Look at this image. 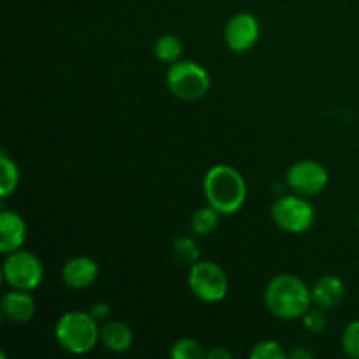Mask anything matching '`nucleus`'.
Listing matches in <instances>:
<instances>
[{
  "label": "nucleus",
  "instance_id": "f257e3e1",
  "mask_svg": "<svg viewBox=\"0 0 359 359\" xmlns=\"http://www.w3.org/2000/svg\"><path fill=\"white\" fill-rule=\"evenodd\" d=\"M265 305L276 318L293 321L304 318L311 309L312 294L304 280L291 273H283L273 277L266 286Z\"/></svg>",
  "mask_w": 359,
  "mask_h": 359
},
{
  "label": "nucleus",
  "instance_id": "f03ea898",
  "mask_svg": "<svg viewBox=\"0 0 359 359\" xmlns=\"http://www.w3.org/2000/svg\"><path fill=\"white\" fill-rule=\"evenodd\" d=\"M203 191L209 205L221 214H233L244 205L248 186L237 168L230 165H216L205 174Z\"/></svg>",
  "mask_w": 359,
  "mask_h": 359
},
{
  "label": "nucleus",
  "instance_id": "7ed1b4c3",
  "mask_svg": "<svg viewBox=\"0 0 359 359\" xmlns=\"http://www.w3.org/2000/svg\"><path fill=\"white\" fill-rule=\"evenodd\" d=\"M56 342L72 354H86L95 349L100 339V328L98 321L90 312L72 311L65 312L56 321L55 326Z\"/></svg>",
  "mask_w": 359,
  "mask_h": 359
},
{
  "label": "nucleus",
  "instance_id": "20e7f679",
  "mask_svg": "<svg viewBox=\"0 0 359 359\" xmlns=\"http://www.w3.org/2000/svg\"><path fill=\"white\" fill-rule=\"evenodd\" d=\"M167 86L181 100H200L210 88V77L202 65L195 62H175L167 70Z\"/></svg>",
  "mask_w": 359,
  "mask_h": 359
},
{
  "label": "nucleus",
  "instance_id": "39448f33",
  "mask_svg": "<svg viewBox=\"0 0 359 359\" xmlns=\"http://www.w3.org/2000/svg\"><path fill=\"white\" fill-rule=\"evenodd\" d=\"M188 284L191 293L207 304L221 302L228 294V277L214 262H196L189 270Z\"/></svg>",
  "mask_w": 359,
  "mask_h": 359
},
{
  "label": "nucleus",
  "instance_id": "423d86ee",
  "mask_svg": "<svg viewBox=\"0 0 359 359\" xmlns=\"http://www.w3.org/2000/svg\"><path fill=\"white\" fill-rule=\"evenodd\" d=\"M272 219L284 231L304 233L314 224L316 210L302 195H286L273 202Z\"/></svg>",
  "mask_w": 359,
  "mask_h": 359
},
{
  "label": "nucleus",
  "instance_id": "0eeeda50",
  "mask_svg": "<svg viewBox=\"0 0 359 359\" xmlns=\"http://www.w3.org/2000/svg\"><path fill=\"white\" fill-rule=\"evenodd\" d=\"M4 280L13 290L32 291L44 280V266L35 255L18 249L4 262Z\"/></svg>",
  "mask_w": 359,
  "mask_h": 359
},
{
  "label": "nucleus",
  "instance_id": "6e6552de",
  "mask_svg": "<svg viewBox=\"0 0 359 359\" xmlns=\"http://www.w3.org/2000/svg\"><path fill=\"white\" fill-rule=\"evenodd\" d=\"M287 184L302 196H312L321 193L328 186L330 175L321 163L314 160L297 161L287 170Z\"/></svg>",
  "mask_w": 359,
  "mask_h": 359
},
{
  "label": "nucleus",
  "instance_id": "1a4fd4ad",
  "mask_svg": "<svg viewBox=\"0 0 359 359\" xmlns=\"http://www.w3.org/2000/svg\"><path fill=\"white\" fill-rule=\"evenodd\" d=\"M259 39V23L252 14H235L224 28V41L233 53H245L256 46Z\"/></svg>",
  "mask_w": 359,
  "mask_h": 359
},
{
  "label": "nucleus",
  "instance_id": "9d476101",
  "mask_svg": "<svg viewBox=\"0 0 359 359\" xmlns=\"http://www.w3.org/2000/svg\"><path fill=\"white\" fill-rule=\"evenodd\" d=\"M98 277V265L90 256H76L69 259L62 270V279L70 290H84Z\"/></svg>",
  "mask_w": 359,
  "mask_h": 359
},
{
  "label": "nucleus",
  "instance_id": "9b49d317",
  "mask_svg": "<svg viewBox=\"0 0 359 359\" xmlns=\"http://www.w3.org/2000/svg\"><path fill=\"white\" fill-rule=\"evenodd\" d=\"M27 241V224L20 214L2 209L0 212V251L4 255L21 249Z\"/></svg>",
  "mask_w": 359,
  "mask_h": 359
},
{
  "label": "nucleus",
  "instance_id": "f8f14e48",
  "mask_svg": "<svg viewBox=\"0 0 359 359\" xmlns=\"http://www.w3.org/2000/svg\"><path fill=\"white\" fill-rule=\"evenodd\" d=\"M2 316L6 321L14 325L28 323L35 314V302L28 291L13 290L4 294L2 298Z\"/></svg>",
  "mask_w": 359,
  "mask_h": 359
},
{
  "label": "nucleus",
  "instance_id": "ddd939ff",
  "mask_svg": "<svg viewBox=\"0 0 359 359\" xmlns=\"http://www.w3.org/2000/svg\"><path fill=\"white\" fill-rule=\"evenodd\" d=\"M312 304L318 305L323 311L335 309L342 304L346 298V284L337 276H323L321 279L316 280L311 290Z\"/></svg>",
  "mask_w": 359,
  "mask_h": 359
},
{
  "label": "nucleus",
  "instance_id": "4468645a",
  "mask_svg": "<svg viewBox=\"0 0 359 359\" xmlns=\"http://www.w3.org/2000/svg\"><path fill=\"white\" fill-rule=\"evenodd\" d=\"M100 340L112 353H125L132 347L133 333L121 321H107L100 328Z\"/></svg>",
  "mask_w": 359,
  "mask_h": 359
},
{
  "label": "nucleus",
  "instance_id": "2eb2a0df",
  "mask_svg": "<svg viewBox=\"0 0 359 359\" xmlns=\"http://www.w3.org/2000/svg\"><path fill=\"white\" fill-rule=\"evenodd\" d=\"M154 55L160 62L172 65L181 58L182 42L174 34H163L161 37H158L156 44H154Z\"/></svg>",
  "mask_w": 359,
  "mask_h": 359
},
{
  "label": "nucleus",
  "instance_id": "dca6fc26",
  "mask_svg": "<svg viewBox=\"0 0 359 359\" xmlns=\"http://www.w3.org/2000/svg\"><path fill=\"white\" fill-rule=\"evenodd\" d=\"M219 210L214 209L212 205L202 207L196 210L191 217V231L198 237H205V235L212 233L216 230L217 223H219Z\"/></svg>",
  "mask_w": 359,
  "mask_h": 359
},
{
  "label": "nucleus",
  "instance_id": "f3484780",
  "mask_svg": "<svg viewBox=\"0 0 359 359\" xmlns=\"http://www.w3.org/2000/svg\"><path fill=\"white\" fill-rule=\"evenodd\" d=\"M0 168H2L0 195H2V198H7V196L18 188V182H20V170H18L16 163H14L6 153H2V156H0Z\"/></svg>",
  "mask_w": 359,
  "mask_h": 359
},
{
  "label": "nucleus",
  "instance_id": "a211bd4d",
  "mask_svg": "<svg viewBox=\"0 0 359 359\" xmlns=\"http://www.w3.org/2000/svg\"><path fill=\"white\" fill-rule=\"evenodd\" d=\"M172 252H174L175 259L184 265H195L200 258L198 244L193 241L191 237H177L172 244Z\"/></svg>",
  "mask_w": 359,
  "mask_h": 359
},
{
  "label": "nucleus",
  "instance_id": "6ab92c4d",
  "mask_svg": "<svg viewBox=\"0 0 359 359\" xmlns=\"http://www.w3.org/2000/svg\"><path fill=\"white\" fill-rule=\"evenodd\" d=\"M170 356L174 359H202L205 358L202 344L193 339H181L172 346Z\"/></svg>",
  "mask_w": 359,
  "mask_h": 359
},
{
  "label": "nucleus",
  "instance_id": "aec40b11",
  "mask_svg": "<svg viewBox=\"0 0 359 359\" xmlns=\"http://www.w3.org/2000/svg\"><path fill=\"white\" fill-rule=\"evenodd\" d=\"M249 356L252 359H287L290 354L276 340H263V342H258L252 347Z\"/></svg>",
  "mask_w": 359,
  "mask_h": 359
},
{
  "label": "nucleus",
  "instance_id": "412c9836",
  "mask_svg": "<svg viewBox=\"0 0 359 359\" xmlns=\"http://www.w3.org/2000/svg\"><path fill=\"white\" fill-rule=\"evenodd\" d=\"M342 347L347 356L359 359V321H353L346 326L342 333Z\"/></svg>",
  "mask_w": 359,
  "mask_h": 359
},
{
  "label": "nucleus",
  "instance_id": "4be33fe9",
  "mask_svg": "<svg viewBox=\"0 0 359 359\" xmlns=\"http://www.w3.org/2000/svg\"><path fill=\"white\" fill-rule=\"evenodd\" d=\"M321 311L323 309H319V307H318V311H311V309H309V311L304 314L302 323H304V326L309 330V332H312V333L325 332V328L328 323H326L325 314H323Z\"/></svg>",
  "mask_w": 359,
  "mask_h": 359
},
{
  "label": "nucleus",
  "instance_id": "5701e85b",
  "mask_svg": "<svg viewBox=\"0 0 359 359\" xmlns=\"http://www.w3.org/2000/svg\"><path fill=\"white\" fill-rule=\"evenodd\" d=\"M109 312H111V309H109V305L105 304V302H97V304L91 307L90 314L93 316L97 321H104V319H107Z\"/></svg>",
  "mask_w": 359,
  "mask_h": 359
},
{
  "label": "nucleus",
  "instance_id": "b1692460",
  "mask_svg": "<svg viewBox=\"0 0 359 359\" xmlns=\"http://www.w3.org/2000/svg\"><path fill=\"white\" fill-rule=\"evenodd\" d=\"M207 358L209 359H230L231 354L228 353V351L216 347V349H212L209 354H207Z\"/></svg>",
  "mask_w": 359,
  "mask_h": 359
},
{
  "label": "nucleus",
  "instance_id": "393cba45",
  "mask_svg": "<svg viewBox=\"0 0 359 359\" xmlns=\"http://www.w3.org/2000/svg\"><path fill=\"white\" fill-rule=\"evenodd\" d=\"M291 356H293V358H300V356H304V358H312V353H309V351L297 349V351H293V354H291Z\"/></svg>",
  "mask_w": 359,
  "mask_h": 359
}]
</instances>
